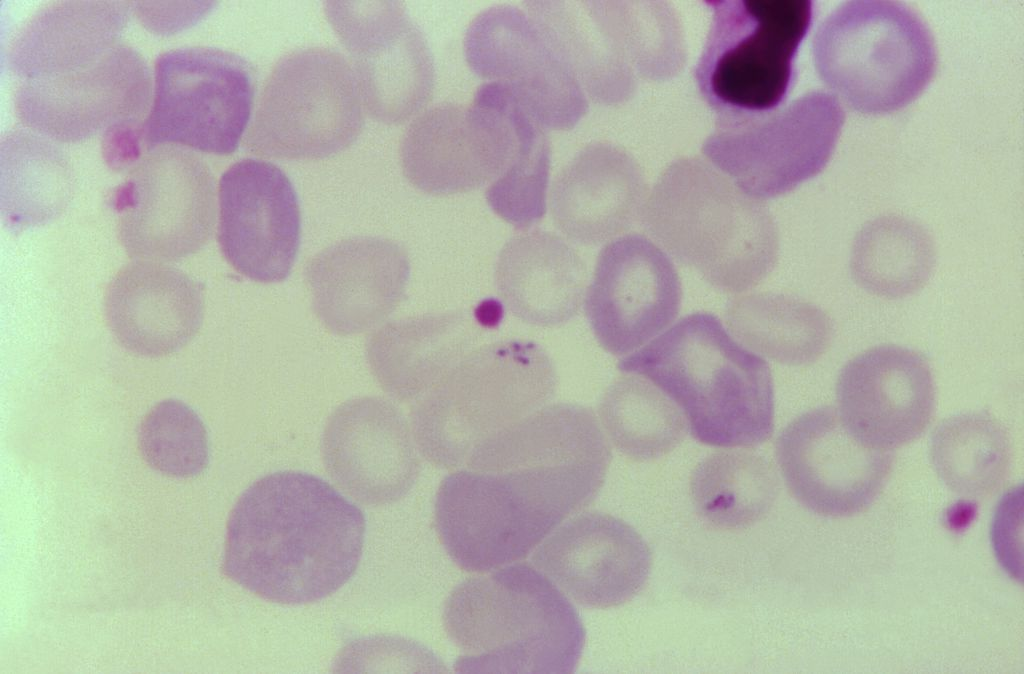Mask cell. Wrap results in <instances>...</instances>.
Segmentation results:
<instances>
[{"mask_svg":"<svg viewBox=\"0 0 1024 674\" xmlns=\"http://www.w3.org/2000/svg\"><path fill=\"white\" fill-rule=\"evenodd\" d=\"M708 5L712 20L695 78L717 121L778 108L811 24V2L735 0Z\"/></svg>","mask_w":1024,"mask_h":674,"instance_id":"obj_8","label":"cell"},{"mask_svg":"<svg viewBox=\"0 0 1024 674\" xmlns=\"http://www.w3.org/2000/svg\"><path fill=\"white\" fill-rule=\"evenodd\" d=\"M254 91L252 67L236 53L209 46L167 51L155 65L144 145L231 154L249 124Z\"/></svg>","mask_w":1024,"mask_h":674,"instance_id":"obj_11","label":"cell"},{"mask_svg":"<svg viewBox=\"0 0 1024 674\" xmlns=\"http://www.w3.org/2000/svg\"><path fill=\"white\" fill-rule=\"evenodd\" d=\"M105 315L126 349L147 357L168 355L183 348L200 329L203 288L180 269L137 261L108 286Z\"/></svg>","mask_w":1024,"mask_h":674,"instance_id":"obj_24","label":"cell"},{"mask_svg":"<svg viewBox=\"0 0 1024 674\" xmlns=\"http://www.w3.org/2000/svg\"><path fill=\"white\" fill-rule=\"evenodd\" d=\"M934 262V243L922 227L902 218L883 217L856 236L850 268L855 281L868 292L900 298L926 283Z\"/></svg>","mask_w":1024,"mask_h":674,"instance_id":"obj_35","label":"cell"},{"mask_svg":"<svg viewBox=\"0 0 1024 674\" xmlns=\"http://www.w3.org/2000/svg\"><path fill=\"white\" fill-rule=\"evenodd\" d=\"M777 462L791 494L804 507L829 517L859 513L876 498L891 469L889 451L856 438L837 410H810L780 433Z\"/></svg>","mask_w":1024,"mask_h":674,"instance_id":"obj_16","label":"cell"},{"mask_svg":"<svg viewBox=\"0 0 1024 674\" xmlns=\"http://www.w3.org/2000/svg\"><path fill=\"white\" fill-rule=\"evenodd\" d=\"M52 141L28 130H13L3 137L2 211L10 225H39L65 207L71 193V167Z\"/></svg>","mask_w":1024,"mask_h":674,"instance_id":"obj_31","label":"cell"},{"mask_svg":"<svg viewBox=\"0 0 1024 674\" xmlns=\"http://www.w3.org/2000/svg\"><path fill=\"white\" fill-rule=\"evenodd\" d=\"M138 442L141 453L155 470L187 478L201 474L209 462V441L204 423L184 402L166 399L144 416Z\"/></svg>","mask_w":1024,"mask_h":674,"instance_id":"obj_37","label":"cell"},{"mask_svg":"<svg viewBox=\"0 0 1024 674\" xmlns=\"http://www.w3.org/2000/svg\"><path fill=\"white\" fill-rule=\"evenodd\" d=\"M419 449L401 411L379 397L340 405L322 438L323 461L331 478L357 501L385 505L402 498L419 471Z\"/></svg>","mask_w":1024,"mask_h":674,"instance_id":"obj_21","label":"cell"},{"mask_svg":"<svg viewBox=\"0 0 1024 674\" xmlns=\"http://www.w3.org/2000/svg\"><path fill=\"white\" fill-rule=\"evenodd\" d=\"M555 366L536 342L510 339L476 347L414 402L411 429L420 454L444 469L552 398Z\"/></svg>","mask_w":1024,"mask_h":674,"instance_id":"obj_6","label":"cell"},{"mask_svg":"<svg viewBox=\"0 0 1024 674\" xmlns=\"http://www.w3.org/2000/svg\"><path fill=\"white\" fill-rule=\"evenodd\" d=\"M409 273L407 253L396 242L357 237L315 255L305 279L318 319L330 332L346 336L383 322L402 301Z\"/></svg>","mask_w":1024,"mask_h":674,"instance_id":"obj_23","label":"cell"},{"mask_svg":"<svg viewBox=\"0 0 1024 674\" xmlns=\"http://www.w3.org/2000/svg\"><path fill=\"white\" fill-rule=\"evenodd\" d=\"M844 121L835 94L811 91L766 113L718 121L702 150L743 192L774 198L824 169Z\"/></svg>","mask_w":1024,"mask_h":674,"instance_id":"obj_10","label":"cell"},{"mask_svg":"<svg viewBox=\"0 0 1024 674\" xmlns=\"http://www.w3.org/2000/svg\"><path fill=\"white\" fill-rule=\"evenodd\" d=\"M144 146L143 123L115 125L103 133V156L108 165L124 169L137 163Z\"/></svg>","mask_w":1024,"mask_h":674,"instance_id":"obj_39","label":"cell"},{"mask_svg":"<svg viewBox=\"0 0 1024 674\" xmlns=\"http://www.w3.org/2000/svg\"><path fill=\"white\" fill-rule=\"evenodd\" d=\"M517 139L499 110L472 103L439 104L418 115L400 144L406 179L432 195L468 192L495 181Z\"/></svg>","mask_w":1024,"mask_h":674,"instance_id":"obj_18","label":"cell"},{"mask_svg":"<svg viewBox=\"0 0 1024 674\" xmlns=\"http://www.w3.org/2000/svg\"><path fill=\"white\" fill-rule=\"evenodd\" d=\"M643 223L675 259L726 292L753 288L777 262L779 236L768 208L697 158L665 169Z\"/></svg>","mask_w":1024,"mask_h":674,"instance_id":"obj_5","label":"cell"},{"mask_svg":"<svg viewBox=\"0 0 1024 674\" xmlns=\"http://www.w3.org/2000/svg\"><path fill=\"white\" fill-rule=\"evenodd\" d=\"M815 67L825 84L864 114L897 111L934 75V39L903 4L851 1L836 8L813 39Z\"/></svg>","mask_w":1024,"mask_h":674,"instance_id":"obj_7","label":"cell"},{"mask_svg":"<svg viewBox=\"0 0 1024 674\" xmlns=\"http://www.w3.org/2000/svg\"><path fill=\"white\" fill-rule=\"evenodd\" d=\"M532 562L581 606L605 609L631 600L645 585L651 551L628 523L589 511L566 520L535 550Z\"/></svg>","mask_w":1024,"mask_h":674,"instance_id":"obj_20","label":"cell"},{"mask_svg":"<svg viewBox=\"0 0 1024 674\" xmlns=\"http://www.w3.org/2000/svg\"><path fill=\"white\" fill-rule=\"evenodd\" d=\"M115 194L127 252L146 261L176 260L209 240L216 216L209 167L179 147L153 148Z\"/></svg>","mask_w":1024,"mask_h":674,"instance_id":"obj_12","label":"cell"},{"mask_svg":"<svg viewBox=\"0 0 1024 674\" xmlns=\"http://www.w3.org/2000/svg\"><path fill=\"white\" fill-rule=\"evenodd\" d=\"M364 534L362 511L323 479L271 473L252 483L230 513L223 571L264 600L313 603L353 576Z\"/></svg>","mask_w":1024,"mask_h":674,"instance_id":"obj_2","label":"cell"},{"mask_svg":"<svg viewBox=\"0 0 1024 674\" xmlns=\"http://www.w3.org/2000/svg\"><path fill=\"white\" fill-rule=\"evenodd\" d=\"M464 55L477 76L506 86L544 129L570 130L588 110L581 85L525 9L481 11L466 30Z\"/></svg>","mask_w":1024,"mask_h":674,"instance_id":"obj_14","label":"cell"},{"mask_svg":"<svg viewBox=\"0 0 1024 674\" xmlns=\"http://www.w3.org/2000/svg\"><path fill=\"white\" fill-rule=\"evenodd\" d=\"M126 2H53L38 9L9 45L8 67L21 80L58 76L94 62L119 42Z\"/></svg>","mask_w":1024,"mask_h":674,"instance_id":"obj_28","label":"cell"},{"mask_svg":"<svg viewBox=\"0 0 1024 674\" xmlns=\"http://www.w3.org/2000/svg\"><path fill=\"white\" fill-rule=\"evenodd\" d=\"M462 581L443 625L461 654L457 672L571 673L585 629L575 607L541 571L514 563Z\"/></svg>","mask_w":1024,"mask_h":674,"instance_id":"obj_4","label":"cell"},{"mask_svg":"<svg viewBox=\"0 0 1024 674\" xmlns=\"http://www.w3.org/2000/svg\"><path fill=\"white\" fill-rule=\"evenodd\" d=\"M610 461L591 408L546 404L476 446L441 481L434 507L440 541L468 572L520 561L595 499Z\"/></svg>","mask_w":1024,"mask_h":674,"instance_id":"obj_1","label":"cell"},{"mask_svg":"<svg viewBox=\"0 0 1024 674\" xmlns=\"http://www.w3.org/2000/svg\"><path fill=\"white\" fill-rule=\"evenodd\" d=\"M681 296L678 273L666 253L645 236L627 234L600 251L584 309L600 346L623 356L675 320Z\"/></svg>","mask_w":1024,"mask_h":674,"instance_id":"obj_17","label":"cell"},{"mask_svg":"<svg viewBox=\"0 0 1024 674\" xmlns=\"http://www.w3.org/2000/svg\"><path fill=\"white\" fill-rule=\"evenodd\" d=\"M525 11L585 94L614 104L633 88V70L603 26L594 1H526Z\"/></svg>","mask_w":1024,"mask_h":674,"instance_id":"obj_29","label":"cell"},{"mask_svg":"<svg viewBox=\"0 0 1024 674\" xmlns=\"http://www.w3.org/2000/svg\"><path fill=\"white\" fill-rule=\"evenodd\" d=\"M143 57L118 43L103 56L58 76L21 80L15 111L28 129L51 140L75 142L127 122H141L150 101Z\"/></svg>","mask_w":1024,"mask_h":674,"instance_id":"obj_15","label":"cell"},{"mask_svg":"<svg viewBox=\"0 0 1024 674\" xmlns=\"http://www.w3.org/2000/svg\"><path fill=\"white\" fill-rule=\"evenodd\" d=\"M836 397L837 412L851 433L866 445L890 451L925 431L935 389L925 358L904 347L882 345L843 367Z\"/></svg>","mask_w":1024,"mask_h":674,"instance_id":"obj_22","label":"cell"},{"mask_svg":"<svg viewBox=\"0 0 1024 674\" xmlns=\"http://www.w3.org/2000/svg\"><path fill=\"white\" fill-rule=\"evenodd\" d=\"M618 368L662 390L681 408L692 436L703 444L752 447L772 435L770 368L735 341L711 313L681 318L621 359Z\"/></svg>","mask_w":1024,"mask_h":674,"instance_id":"obj_3","label":"cell"},{"mask_svg":"<svg viewBox=\"0 0 1024 674\" xmlns=\"http://www.w3.org/2000/svg\"><path fill=\"white\" fill-rule=\"evenodd\" d=\"M586 266L554 233L533 230L511 238L499 253L495 279L506 308L541 327L564 324L584 302Z\"/></svg>","mask_w":1024,"mask_h":674,"instance_id":"obj_27","label":"cell"},{"mask_svg":"<svg viewBox=\"0 0 1024 674\" xmlns=\"http://www.w3.org/2000/svg\"><path fill=\"white\" fill-rule=\"evenodd\" d=\"M300 235L298 197L278 166L244 159L223 173L218 241L238 273L261 283L283 281L295 262Z\"/></svg>","mask_w":1024,"mask_h":674,"instance_id":"obj_19","label":"cell"},{"mask_svg":"<svg viewBox=\"0 0 1024 674\" xmlns=\"http://www.w3.org/2000/svg\"><path fill=\"white\" fill-rule=\"evenodd\" d=\"M482 332L463 310L391 321L369 337L367 361L386 393L414 403L476 348Z\"/></svg>","mask_w":1024,"mask_h":674,"instance_id":"obj_26","label":"cell"},{"mask_svg":"<svg viewBox=\"0 0 1024 674\" xmlns=\"http://www.w3.org/2000/svg\"><path fill=\"white\" fill-rule=\"evenodd\" d=\"M486 103L508 118L517 139L510 163L486 190L487 203L509 224L528 228L546 210L550 144L545 129L504 87L491 89Z\"/></svg>","mask_w":1024,"mask_h":674,"instance_id":"obj_34","label":"cell"},{"mask_svg":"<svg viewBox=\"0 0 1024 674\" xmlns=\"http://www.w3.org/2000/svg\"><path fill=\"white\" fill-rule=\"evenodd\" d=\"M1010 441L1004 427L982 413H963L943 421L933 432L931 459L952 491L981 497L995 491L1007 476Z\"/></svg>","mask_w":1024,"mask_h":674,"instance_id":"obj_36","label":"cell"},{"mask_svg":"<svg viewBox=\"0 0 1024 674\" xmlns=\"http://www.w3.org/2000/svg\"><path fill=\"white\" fill-rule=\"evenodd\" d=\"M598 413L608 440L636 461L667 454L683 440L688 428L674 401L635 374L627 373L607 388Z\"/></svg>","mask_w":1024,"mask_h":674,"instance_id":"obj_33","label":"cell"},{"mask_svg":"<svg viewBox=\"0 0 1024 674\" xmlns=\"http://www.w3.org/2000/svg\"><path fill=\"white\" fill-rule=\"evenodd\" d=\"M211 2H136L133 10L151 32L173 34L196 24L210 12Z\"/></svg>","mask_w":1024,"mask_h":674,"instance_id":"obj_38","label":"cell"},{"mask_svg":"<svg viewBox=\"0 0 1024 674\" xmlns=\"http://www.w3.org/2000/svg\"><path fill=\"white\" fill-rule=\"evenodd\" d=\"M725 317L729 330L742 344L785 365L814 362L825 352L832 335L831 321L822 309L783 294L735 298Z\"/></svg>","mask_w":1024,"mask_h":674,"instance_id":"obj_30","label":"cell"},{"mask_svg":"<svg viewBox=\"0 0 1024 674\" xmlns=\"http://www.w3.org/2000/svg\"><path fill=\"white\" fill-rule=\"evenodd\" d=\"M690 490L705 520L721 528L738 529L768 513L777 497L778 480L773 466L761 455L724 450L697 465Z\"/></svg>","mask_w":1024,"mask_h":674,"instance_id":"obj_32","label":"cell"},{"mask_svg":"<svg viewBox=\"0 0 1024 674\" xmlns=\"http://www.w3.org/2000/svg\"><path fill=\"white\" fill-rule=\"evenodd\" d=\"M363 108L352 67L340 52L319 46L298 49L270 72L245 144L267 158H327L358 138Z\"/></svg>","mask_w":1024,"mask_h":674,"instance_id":"obj_9","label":"cell"},{"mask_svg":"<svg viewBox=\"0 0 1024 674\" xmlns=\"http://www.w3.org/2000/svg\"><path fill=\"white\" fill-rule=\"evenodd\" d=\"M646 193L642 172L623 149L592 143L556 177L550 195L556 227L570 240L596 245L628 230Z\"/></svg>","mask_w":1024,"mask_h":674,"instance_id":"obj_25","label":"cell"},{"mask_svg":"<svg viewBox=\"0 0 1024 674\" xmlns=\"http://www.w3.org/2000/svg\"><path fill=\"white\" fill-rule=\"evenodd\" d=\"M326 18L349 53L364 108L400 124L430 99L435 68L428 42L395 1H329Z\"/></svg>","mask_w":1024,"mask_h":674,"instance_id":"obj_13","label":"cell"}]
</instances>
